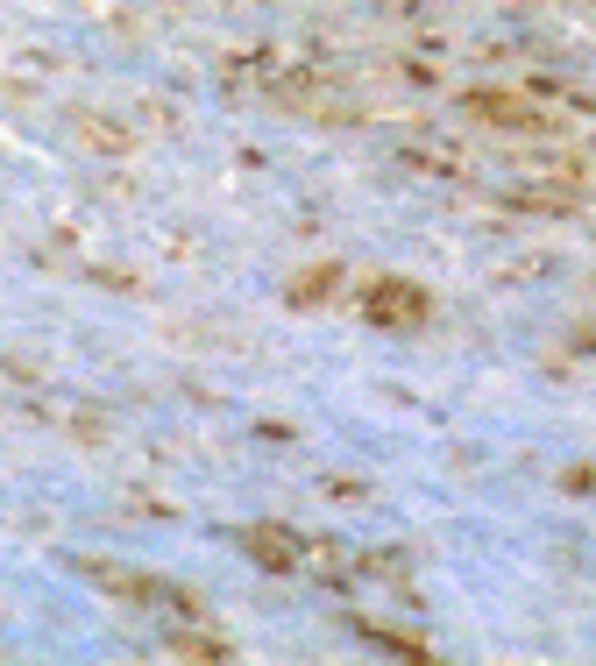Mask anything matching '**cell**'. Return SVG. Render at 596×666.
<instances>
[{"label":"cell","mask_w":596,"mask_h":666,"mask_svg":"<svg viewBox=\"0 0 596 666\" xmlns=\"http://www.w3.org/2000/svg\"><path fill=\"white\" fill-rule=\"evenodd\" d=\"M171 652H192V659H220L228 645H213V638H171Z\"/></svg>","instance_id":"obj_1"}]
</instances>
